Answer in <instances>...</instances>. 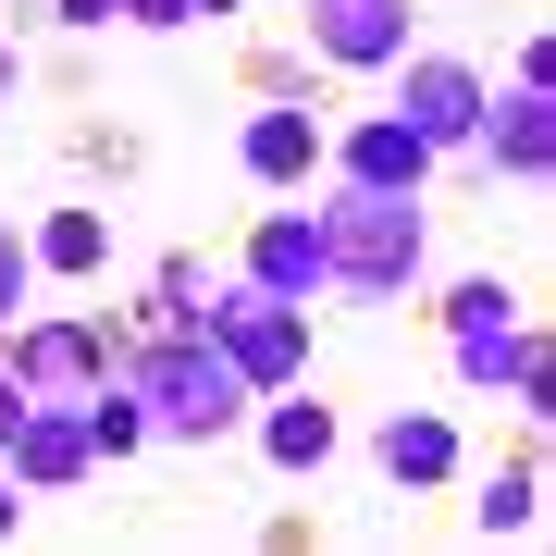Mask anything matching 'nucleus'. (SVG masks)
<instances>
[{
    "label": "nucleus",
    "instance_id": "nucleus-9",
    "mask_svg": "<svg viewBox=\"0 0 556 556\" xmlns=\"http://www.w3.org/2000/svg\"><path fill=\"white\" fill-rule=\"evenodd\" d=\"M321 62H396L408 50V0H309Z\"/></svg>",
    "mask_w": 556,
    "mask_h": 556
},
{
    "label": "nucleus",
    "instance_id": "nucleus-22",
    "mask_svg": "<svg viewBox=\"0 0 556 556\" xmlns=\"http://www.w3.org/2000/svg\"><path fill=\"white\" fill-rule=\"evenodd\" d=\"M186 13H236V0H186Z\"/></svg>",
    "mask_w": 556,
    "mask_h": 556
},
{
    "label": "nucleus",
    "instance_id": "nucleus-18",
    "mask_svg": "<svg viewBox=\"0 0 556 556\" xmlns=\"http://www.w3.org/2000/svg\"><path fill=\"white\" fill-rule=\"evenodd\" d=\"M25 273H38V248H25V236H0V321H13V298H25Z\"/></svg>",
    "mask_w": 556,
    "mask_h": 556
},
{
    "label": "nucleus",
    "instance_id": "nucleus-7",
    "mask_svg": "<svg viewBox=\"0 0 556 556\" xmlns=\"http://www.w3.org/2000/svg\"><path fill=\"white\" fill-rule=\"evenodd\" d=\"M470 149L495 161V174H544V161H556V100H544V87L482 100V112H470Z\"/></svg>",
    "mask_w": 556,
    "mask_h": 556
},
{
    "label": "nucleus",
    "instance_id": "nucleus-6",
    "mask_svg": "<svg viewBox=\"0 0 556 556\" xmlns=\"http://www.w3.org/2000/svg\"><path fill=\"white\" fill-rule=\"evenodd\" d=\"M470 112H482V75H470V62H408L396 124H408L420 149H470Z\"/></svg>",
    "mask_w": 556,
    "mask_h": 556
},
{
    "label": "nucleus",
    "instance_id": "nucleus-11",
    "mask_svg": "<svg viewBox=\"0 0 556 556\" xmlns=\"http://www.w3.org/2000/svg\"><path fill=\"white\" fill-rule=\"evenodd\" d=\"M334 161H346V186H396V199H420V174H433V149H420L396 112L346 124V149H334Z\"/></svg>",
    "mask_w": 556,
    "mask_h": 556
},
{
    "label": "nucleus",
    "instance_id": "nucleus-19",
    "mask_svg": "<svg viewBox=\"0 0 556 556\" xmlns=\"http://www.w3.org/2000/svg\"><path fill=\"white\" fill-rule=\"evenodd\" d=\"M25 408H38V383H25V371H0V445L25 433Z\"/></svg>",
    "mask_w": 556,
    "mask_h": 556
},
{
    "label": "nucleus",
    "instance_id": "nucleus-4",
    "mask_svg": "<svg viewBox=\"0 0 556 556\" xmlns=\"http://www.w3.org/2000/svg\"><path fill=\"white\" fill-rule=\"evenodd\" d=\"M186 321L236 358V371L273 396V383H298V358H309V321H298V298H273V285H223V298H186Z\"/></svg>",
    "mask_w": 556,
    "mask_h": 556
},
{
    "label": "nucleus",
    "instance_id": "nucleus-21",
    "mask_svg": "<svg viewBox=\"0 0 556 556\" xmlns=\"http://www.w3.org/2000/svg\"><path fill=\"white\" fill-rule=\"evenodd\" d=\"M137 25H199V13H186V0H137Z\"/></svg>",
    "mask_w": 556,
    "mask_h": 556
},
{
    "label": "nucleus",
    "instance_id": "nucleus-3",
    "mask_svg": "<svg viewBox=\"0 0 556 556\" xmlns=\"http://www.w3.org/2000/svg\"><path fill=\"white\" fill-rule=\"evenodd\" d=\"M445 358L482 383V396H544V334L519 321L507 285H457L445 298Z\"/></svg>",
    "mask_w": 556,
    "mask_h": 556
},
{
    "label": "nucleus",
    "instance_id": "nucleus-17",
    "mask_svg": "<svg viewBox=\"0 0 556 556\" xmlns=\"http://www.w3.org/2000/svg\"><path fill=\"white\" fill-rule=\"evenodd\" d=\"M532 519H544V495H532V470H507L495 495H482V532H532Z\"/></svg>",
    "mask_w": 556,
    "mask_h": 556
},
{
    "label": "nucleus",
    "instance_id": "nucleus-16",
    "mask_svg": "<svg viewBox=\"0 0 556 556\" xmlns=\"http://www.w3.org/2000/svg\"><path fill=\"white\" fill-rule=\"evenodd\" d=\"M75 420H87V445H100V457H124V445H149V408H137V383H124V371H112V383H100V396H87Z\"/></svg>",
    "mask_w": 556,
    "mask_h": 556
},
{
    "label": "nucleus",
    "instance_id": "nucleus-5",
    "mask_svg": "<svg viewBox=\"0 0 556 556\" xmlns=\"http://www.w3.org/2000/svg\"><path fill=\"white\" fill-rule=\"evenodd\" d=\"M13 371L38 383L50 408H87V396H100V383L124 371V358H112L100 334H87V321H25V346H13Z\"/></svg>",
    "mask_w": 556,
    "mask_h": 556
},
{
    "label": "nucleus",
    "instance_id": "nucleus-15",
    "mask_svg": "<svg viewBox=\"0 0 556 556\" xmlns=\"http://www.w3.org/2000/svg\"><path fill=\"white\" fill-rule=\"evenodd\" d=\"M38 260H50V273H100V260H112V223L100 211H50L38 223Z\"/></svg>",
    "mask_w": 556,
    "mask_h": 556
},
{
    "label": "nucleus",
    "instance_id": "nucleus-10",
    "mask_svg": "<svg viewBox=\"0 0 556 556\" xmlns=\"http://www.w3.org/2000/svg\"><path fill=\"white\" fill-rule=\"evenodd\" d=\"M0 457H13V482H87V470H100V445H87V420L75 408H25V433L13 445H0Z\"/></svg>",
    "mask_w": 556,
    "mask_h": 556
},
{
    "label": "nucleus",
    "instance_id": "nucleus-1",
    "mask_svg": "<svg viewBox=\"0 0 556 556\" xmlns=\"http://www.w3.org/2000/svg\"><path fill=\"white\" fill-rule=\"evenodd\" d=\"M124 383H137V408H149V445H211V433H236L248 396H260L199 321L161 334V346H137V358H124Z\"/></svg>",
    "mask_w": 556,
    "mask_h": 556
},
{
    "label": "nucleus",
    "instance_id": "nucleus-12",
    "mask_svg": "<svg viewBox=\"0 0 556 556\" xmlns=\"http://www.w3.org/2000/svg\"><path fill=\"white\" fill-rule=\"evenodd\" d=\"M236 149H248V174H260V186H309V174H321V124H309L298 100L248 112V137H236Z\"/></svg>",
    "mask_w": 556,
    "mask_h": 556
},
{
    "label": "nucleus",
    "instance_id": "nucleus-23",
    "mask_svg": "<svg viewBox=\"0 0 556 556\" xmlns=\"http://www.w3.org/2000/svg\"><path fill=\"white\" fill-rule=\"evenodd\" d=\"M0 544H13V495H0Z\"/></svg>",
    "mask_w": 556,
    "mask_h": 556
},
{
    "label": "nucleus",
    "instance_id": "nucleus-24",
    "mask_svg": "<svg viewBox=\"0 0 556 556\" xmlns=\"http://www.w3.org/2000/svg\"><path fill=\"white\" fill-rule=\"evenodd\" d=\"M0 87H13V50H0Z\"/></svg>",
    "mask_w": 556,
    "mask_h": 556
},
{
    "label": "nucleus",
    "instance_id": "nucleus-8",
    "mask_svg": "<svg viewBox=\"0 0 556 556\" xmlns=\"http://www.w3.org/2000/svg\"><path fill=\"white\" fill-rule=\"evenodd\" d=\"M248 285H273V298H321L334 285V260H321V211H273L248 236Z\"/></svg>",
    "mask_w": 556,
    "mask_h": 556
},
{
    "label": "nucleus",
    "instance_id": "nucleus-2",
    "mask_svg": "<svg viewBox=\"0 0 556 556\" xmlns=\"http://www.w3.org/2000/svg\"><path fill=\"white\" fill-rule=\"evenodd\" d=\"M321 260H334L346 298H408V273H420V199H396V186H346V199L321 211Z\"/></svg>",
    "mask_w": 556,
    "mask_h": 556
},
{
    "label": "nucleus",
    "instance_id": "nucleus-14",
    "mask_svg": "<svg viewBox=\"0 0 556 556\" xmlns=\"http://www.w3.org/2000/svg\"><path fill=\"white\" fill-rule=\"evenodd\" d=\"M260 445H273V470H321V457H334V408H321V396H285V383H273V408H260Z\"/></svg>",
    "mask_w": 556,
    "mask_h": 556
},
{
    "label": "nucleus",
    "instance_id": "nucleus-20",
    "mask_svg": "<svg viewBox=\"0 0 556 556\" xmlns=\"http://www.w3.org/2000/svg\"><path fill=\"white\" fill-rule=\"evenodd\" d=\"M112 13H137V0H62V25H112Z\"/></svg>",
    "mask_w": 556,
    "mask_h": 556
},
{
    "label": "nucleus",
    "instance_id": "nucleus-13",
    "mask_svg": "<svg viewBox=\"0 0 556 556\" xmlns=\"http://www.w3.org/2000/svg\"><path fill=\"white\" fill-rule=\"evenodd\" d=\"M383 482H457V420L396 408V420H383Z\"/></svg>",
    "mask_w": 556,
    "mask_h": 556
}]
</instances>
